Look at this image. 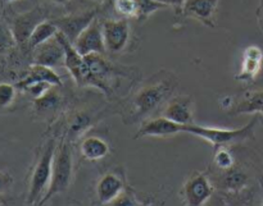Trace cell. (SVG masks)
Returning a JSON list of instances; mask_svg holds the SVG:
<instances>
[{"instance_id": "6da1fadb", "label": "cell", "mask_w": 263, "mask_h": 206, "mask_svg": "<svg viewBox=\"0 0 263 206\" xmlns=\"http://www.w3.org/2000/svg\"><path fill=\"white\" fill-rule=\"evenodd\" d=\"M258 120V117L252 118L246 126L236 128V130L203 127V126L190 123V125H184V132L208 141L217 150L220 148H226V146L233 145L235 142H240V141L253 137L254 130H256Z\"/></svg>"}, {"instance_id": "7a4b0ae2", "label": "cell", "mask_w": 263, "mask_h": 206, "mask_svg": "<svg viewBox=\"0 0 263 206\" xmlns=\"http://www.w3.org/2000/svg\"><path fill=\"white\" fill-rule=\"evenodd\" d=\"M54 153H55V143L49 141L48 145L39 156L32 174H31L30 189H28L27 204H40L43 197L45 196L51 179V166H53Z\"/></svg>"}, {"instance_id": "3957f363", "label": "cell", "mask_w": 263, "mask_h": 206, "mask_svg": "<svg viewBox=\"0 0 263 206\" xmlns=\"http://www.w3.org/2000/svg\"><path fill=\"white\" fill-rule=\"evenodd\" d=\"M72 155L69 150L68 143H63L55 149L53 159V166H51V179L49 189L46 191L45 196L40 201V204L48 201L50 197L55 195L63 194L68 190L72 179Z\"/></svg>"}, {"instance_id": "277c9868", "label": "cell", "mask_w": 263, "mask_h": 206, "mask_svg": "<svg viewBox=\"0 0 263 206\" xmlns=\"http://www.w3.org/2000/svg\"><path fill=\"white\" fill-rule=\"evenodd\" d=\"M103 55L104 54L99 53H91L84 55V86L85 85H92V86L107 92L108 90L107 85H105V79L112 73V66L108 63V60Z\"/></svg>"}, {"instance_id": "5b68a950", "label": "cell", "mask_w": 263, "mask_h": 206, "mask_svg": "<svg viewBox=\"0 0 263 206\" xmlns=\"http://www.w3.org/2000/svg\"><path fill=\"white\" fill-rule=\"evenodd\" d=\"M105 49L109 53H121L130 40V25L127 19L105 20L102 25Z\"/></svg>"}, {"instance_id": "8992f818", "label": "cell", "mask_w": 263, "mask_h": 206, "mask_svg": "<svg viewBox=\"0 0 263 206\" xmlns=\"http://www.w3.org/2000/svg\"><path fill=\"white\" fill-rule=\"evenodd\" d=\"M168 86L166 84L148 85L143 87L134 97V105L138 114L145 115L156 110L168 95Z\"/></svg>"}, {"instance_id": "52a82bcc", "label": "cell", "mask_w": 263, "mask_h": 206, "mask_svg": "<svg viewBox=\"0 0 263 206\" xmlns=\"http://www.w3.org/2000/svg\"><path fill=\"white\" fill-rule=\"evenodd\" d=\"M213 186L207 176L202 173L193 174L184 183L182 194L187 205L200 206L208 201L213 195Z\"/></svg>"}, {"instance_id": "ba28073f", "label": "cell", "mask_w": 263, "mask_h": 206, "mask_svg": "<svg viewBox=\"0 0 263 206\" xmlns=\"http://www.w3.org/2000/svg\"><path fill=\"white\" fill-rule=\"evenodd\" d=\"M72 44L81 55H87V54L91 53L104 54L107 51L104 37H103L102 26L99 25L97 18L80 33L79 37Z\"/></svg>"}, {"instance_id": "9c48e42d", "label": "cell", "mask_w": 263, "mask_h": 206, "mask_svg": "<svg viewBox=\"0 0 263 206\" xmlns=\"http://www.w3.org/2000/svg\"><path fill=\"white\" fill-rule=\"evenodd\" d=\"M55 38L59 41L64 50V66L68 69L69 73L72 74L73 79L79 86H84V74H85V61L84 55L79 53L73 44L61 32L58 31L55 35Z\"/></svg>"}, {"instance_id": "30bf717a", "label": "cell", "mask_w": 263, "mask_h": 206, "mask_svg": "<svg viewBox=\"0 0 263 206\" xmlns=\"http://www.w3.org/2000/svg\"><path fill=\"white\" fill-rule=\"evenodd\" d=\"M95 15H97L95 10H89L81 14H72L58 18L54 20V23L58 27V31H61L71 43H73L79 37L80 33L95 19Z\"/></svg>"}, {"instance_id": "8fae6325", "label": "cell", "mask_w": 263, "mask_h": 206, "mask_svg": "<svg viewBox=\"0 0 263 206\" xmlns=\"http://www.w3.org/2000/svg\"><path fill=\"white\" fill-rule=\"evenodd\" d=\"M184 132V125H179L166 117H159L144 123L136 137H167Z\"/></svg>"}, {"instance_id": "7c38bea8", "label": "cell", "mask_w": 263, "mask_h": 206, "mask_svg": "<svg viewBox=\"0 0 263 206\" xmlns=\"http://www.w3.org/2000/svg\"><path fill=\"white\" fill-rule=\"evenodd\" d=\"M217 3L218 0H185L181 8L182 14L213 27V17Z\"/></svg>"}, {"instance_id": "4fadbf2b", "label": "cell", "mask_w": 263, "mask_h": 206, "mask_svg": "<svg viewBox=\"0 0 263 206\" xmlns=\"http://www.w3.org/2000/svg\"><path fill=\"white\" fill-rule=\"evenodd\" d=\"M123 192L122 178L115 173H105L97 184V196L102 204H113Z\"/></svg>"}, {"instance_id": "5bb4252c", "label": "cell", "mask_w": 263, "mask_h": 206, "mask_svg": "<svg viewBox=\"0 0 263 206\" xmlns=\"http://www.w3.org/2000/svg\"><path fill=\"white\" fill-rule=\"evenodd\" d=\"M33 50H35V54H33V63L35 64L54 68L62 60L64 61V50L55 37L41 44Z\"/></svg>"}, {"instance_id": "9a60e30c", "label": "cell", "mask_w": 263, "mask_h": 206, "mask_svg": "<svg viewBox=\"0 0 263 206\" xmlns=\"http://www.w3.org/2000/svg\"><path fill=\"white\" fill-rule=\"evenodd\" d=\"M43 19V13L39 9H33L25 14L18 15L13 23V35H14L15 43L27 44L33 28L39 25Z\"/></svg>"}, {"instance_id": "2e32d148", "label": "cell", "mask_w": 263, "mask_h": 206, "mask_svg": "<svg viewBox=\"0 0 263 206\" xmlns=\"http://www.w3.org/2000/svg\"><path fill=\"white\" fill-rule=\"evenodd\" d=\"M262 60V49L256 45L248 46L244 50L241 68L239 74L236 76V79H239V81H251V79H253L259 73V71H261Z\"/></svg>"}, {"instance_id": "e0dca14e", "label": "cell", "mask_w": 263, "mask_h": 206, "mask_svg": "<svg viewBox=\"0 0 263 206\" xmlns=\"http://www.w3.org/2000/svg\"><path fill=\"white\" fill-rule=\"evenodd\" d=\"M163 117L179 125H190L193 122L192 100L190 97H176L166 107Z\"/></svg>"}, {"instance_id": "ac0fdd59", "label": "cell", "mask_w": 263, "mask_h": 206, "mask_svg": "<svg viewBox=\"0 0 263 206\" xmlns=\"http://www.w3.org/2000/svg\"><path fill=\"white\" fill-rule=\"evenodd\" d=\"M36 82L49 84L51 85V86H59V85L62 84V79L51 67H46V66H41V64L33 63L32 66L30 67V72H28L27 77H25V78L17 85V86L23 90L27 85L36 84Z\"/></svg>"}, {"instance_id": "d6986e66", "label": "cell", "mask_w": 263, "mask_h": 206, "mask_svg": "<svg viewBox=\"0 0 263 206\" xmlns=\"http://www.w3.org/2000/svg\"><path fill=\"white\" fill-rule=\"evenodd\" d=\"M246 113L247 114H263V91L251 92L230 108L231 115L246 114Z\"/></svg>"}, {"instance_id": "ffe728a7", "label": "cell", "mask_w": 263, "mask_h": 206, "mask_svg": "<svg viewBox=\"0 0 263 206\" xmlns=\"http://www.w3.org/2000/svg\"><path fill=\"white\" fill-rule=\"evenodd\" d=\"M80 151H81L82 158L90 161H95L100 160V159L105 158L108 155V153H109V146L100 137L89 136V137H86L81 142Z\"/></svg>"}, {"instance_id": "44dd1931", "label": "cell", "mask_w": 263, "mask_h": 206, "mask_svg": "<svg viewBox=\"0 0 263 206\" xmlns=\"http://www.w3.org/2000/svg\"><path fill=\"white\" fill-rule=\"evenodd\" d=\"M57 32H58V27L55 26L54 20H41V22L33 28L32 33H31L30 38H28L27 45L30 46L31 49L37 48L41 44L46 43V41L55 37Z\"/></svg>"}, {"instance_id": "7402d4cb", "label": "cell", "mask_w": 263, "mask_h": 206, "mask_svg": "<svg viewBox=\"0 0 263 206\" xmlns=\"http://www.w3.org/2000/svg\"><path fill=\"white\" fill-rule=\"evenodd\" d=\"M59 102H61V99H59L58 95L55 94V91L49 89L48 91L44 92L41 96L36 97L33 108H35V110L39 114H45V113L53 112V110L58 107Z\"/></svg>"}, {"instance_id": "603a6c76", "label": "cell", "mask_w": 263, "mask_h": 206, "mask_svg": "<svg viewBox=\"0 0 263 206\" xmlns=\"http://www.w3.org/2000/svg\"><path fill=\"white\" fill-rule=\"evenodd\" d=\"M248 181V177L246 173H243L239 169H229V173L225 177V183L226 189L231 190V191H240L241 189H244Z\"/></svg>"}, {"instance_id": "cb8c5ba5", "label": "cell", "mask_w": 263, "mask_h": 206, "mask_svg": "<svg viewBox=\"0 0 263 206\" xmlns=\"http://www.w3.org/2000/svg\"><path fill=\"white\" fill-rule=\"evenodd\" d=\"M115 9L125 18H138V0H115Z\"/></svg>"}, {"instance_id": "d4e9b609", "label": "cell", "mask_w": 263, "mask_h": 206, "mask_svg": "<svg viewBox=\"0 0 263 206\" xmlns=\"http://www.w3.org/2000/svg\"><path fill=\"white\" fill-rule=\"evenodd\" d=\"M15 43L13 31L9 30L7 25L0 19V54H4L5 51L9 50Z\"/></svg>"}, {"instance_id": "484cf974", "label": "cell", "mask_w": 263, "mask_h": 206, "mask_svg": "<svg viewBox=\"0 0 263 206\" xmlns=\"http://www.w3.org/2000/svg\"><path fill=\"white\" fill-rule=\"evenodd\" d=\"M215 164L220 169L229 171L234 167V158L226 148H220L216 150L215 154Z\"/></svg>"}, {"instance_id": "4316f807", "label": "cell", "mask_w": 263, "mask_h": 206, "mask_svg": "<svg viewBox=\"0 0 263 206\" xmlns=\"http://www.w3.org/2000/svg\"><path fill=\"white\" fill-rule=\"evenodd\" d=\"M138 18L141 19V18H146L148 15H151L152 13H154L156 10L162 9L164 8L163 5L159 4L156 0H138Z\"/></svg>"}, {"instance_id": "83f0119b", "label": "cell", "mask_w": 263, "mask_h": 206, "mask_svg": "<svg viewBox=\"0 0 263 206\" xmlns=\"http://www.w3.org/2000/svg\"><path fill=\"white\" fill-rule=\"evenodd\" d=\"M15 97V87L10 84H0V108L9 107Z\"/></svg>"}, {"instance_id": "f1b7e54d", "label": "cell", "mask_w": 263, "mask_h": 206, "mask_svg": "<svg viewBox=\"0 0 263 206\" xmlns=\"http://www.w3.org/2000/svg\"><path fill=\"white\" fill-rule=\"evenodd\" d=\"M90 118L86 114H77L72 118L71 123H69V131L74 135L84 132L87 127L90 126Z\"/></svg>"}, {"instance_id": "f546056e", "label": "cell", "mask_w": 263, "mask_h": 206, "mask_svg": "<svg viewBox=\"0 0 263 206\" xmlns=\"http://www.w3.org/2000/svg\"><path fill=\"white\" fill-rule=\"evenodd\" d=\"M13 184V177L10 176L7 172L0 171V195H3L4 192H7L8 190L12 187Z\"/></svg>"}, {"instance_id": "4dcf8cb0", "label": "cell", "mask_w": 263, "mask_h": 206, "mask_svg": "<svg viewBox=\"0 0 263 206\" xmlns=\"http://www.w3.org/2000/svg\"><path fill=\"white\" fill-rule=\"evenodd\" d=\"M159 4H162L163 7H174L176 9L181 10L182 5H184L185 0H156Z\"/></svg>"}, {"instance_id": "1f68e13d", "label": "cell", "mask_w": 263, "mask_h": 206, "mask_svg": "<svg viewBox=\"0 0 263 206\" xmlns=\"http://www.w3.org/2000/svg\"><path fill=\"white\" fill-rule=\"evenodd\" d=\"M53 3H55V4H59V5H63V4H67V3L69 2V0H51Z\"/></svg>"}, {"instance_id": "d6a6232c", "label": "cell", "mask_w": 263, "mask_h": 206, "mask_svg": "<svg viewBox=\"0 0 263 206\" xmlns=\"http://www.w3.org/2000/svg\"><path fill=\"white\" fill-rule=\"evenodd\" d=\"M3 2H5V3H10V2H14V0H3Z\"/></svg>"}, {"instance_id": "836d02e7", "label": "cell", "mask_w": 263, "mask_h": 206, "mask_svg": "<svg viewBox=\"0 0 263 206\" xmlns=\"http://www.w3.org/2000/svg\"><path fill=\"white\" fill-rule=\"evenodd\" d=\"M94 2H98V0H94Z\"/></svg>"}]
</instances>
